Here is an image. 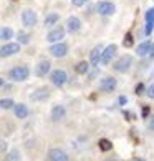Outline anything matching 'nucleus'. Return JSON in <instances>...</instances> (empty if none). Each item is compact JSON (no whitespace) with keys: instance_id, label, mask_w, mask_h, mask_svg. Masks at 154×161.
<instances>
[{"instance_id":"obj_1","label":"nucleus","mask_w":154,"mask_h":161,"mask_svg":"<svg viewBox=\"0 0 154 161\" xmlns=\"http://www.w3.org/2000/svg\"><path fill=\"white\" fill-rule=\"evenodd\" d=\"M28 76H30V70L27 65H17L8 71V78L12 81H25Z\"/></svg>"},{"instance_id":"obj_2","label":"nucleus","mask_w":154,"mask_h":161,"mask_svg":"<svg viewBox=\"0 0 154 161\" xmlns=\"http://www.w3.org/2000/svg\"><path fill=\"white\" fill-rule=\"evenodd\" d=\"M133 63H134V58H133V55H123V57H119L118 60L113 63V70L116 71V73H126V71L133 67Z\"/></svg>"},{"instance_id":"obj_3","label":"nucleus","mask_w":154,"mask_h":161,"mask_svg":"<svg viewBox=\"0 0 154 161\" xmlns=\"http://www.w3.org/2000/svg\"><path fill=\"white\" fill-rule=\"evenodd\" d=\"M118 52V45L116 43H109L108 47H104V48L101 50V57H99V63L103 65V67H106V65H109L111 62H113V58L116 55Z\"/></svg>"},{"instance_id":"obj_4","label":"nucleus","mask_w":154,"mask_h":161,"mask_svg":"<svg viewBox=\"0 0 154 161\" xmlns=\"http://www.w3.org/2000/svg\"><path fill=\"white\" fill-rule=\"evenodd\" d=\"M96 12L103 17H111L116 12V5L113 2H109V0H101L96 5Z\"/></svg>"},{"instance_id":"obj_5","label":"nucleus","mask_w":154,"mask_h":161,"mask_svg":"<svg viewBox=\"0 0 154 161\" xmlns=\"http://www.w3.org/2000/svg\"><path fill=\"white\" fill-rule=\"evenodd\" d=\"M50 81H51V85H55V86H58V88H61L65 83L68 81L66 71H65V70H53L51 73H50Z\"/></svg>"},{"instance_id":"obj_6","label":"nucleus","mask_w":154,"mask_h":161,"mask_svg":"<svg viewBox=\"0 0 154 161\" xmlns=\"http://www.w3.org/2000/svg\"><path fill=\"white\" fill-rule=\"evenodd\" d=\"M50 55L55 57V58H63L68 55V45L65 42H56V43H51L50 47Z\"/></svg>"},{"instance_id":"obj_7","label":"nucleus","mask_w":154,"mask_h":161,"mask_svg":"<svg viewBox=\"0 0 154 161\" xmlns=\"http://www.w3.org/2000/svg\"><path fill=\"white\" fill-rule=\"evenodd\" d=\"M20 52V43H15V42H8L3 47H0V58H8L13 57Z\"/></svg>"},{"instance_id":"obj_8","label":"nucleus","mask_w":154,"mask_h":161,"mask_svg":"<svg viewBox=\"0 0 154 161\" xmlns=\"http://www.w3.org/2000/svg\"><path fill=\"white\" fill-rule=\"evenodd\" d=\"M116 86H118V80L114 78V76H104V78L99 81V90L104 92V93L114 92Z\"/></svg>"},{"instance_id":"obj_9","label":"nucleus","mask_w":154,"mask_h":161,"mask_svg":"<svg viewBox=\"0 0 154 161\" xmlns=\"http://www.w3.org/2000/svg\"><path fill=\"white\" fill-rule=\"evenodd\" d=\"M37 22H38V17L32 8H27V10L22 12V23L25 27H35Z\"/></svg>"},{"instance_id":"obj_10","label":"nucleus","mask_w":154,"mask_h":161,"mask_svg":"<svg viewBox=\"0 0 154 161\" xmlns=\"http://www.w3.org/2000/svg\"><path fill=\"white\" fill-rule=\"evenodd\" d=\"M65 33H66V30H65L63 27H55V28H51V30L48 32V35H46V42H50V43L61 42L65 38Z\"/></svg>"},{"instance_id":"obj_11","label":"nucleus","mask_w":154,"mask_h":161,"mask_svg":"<svg viewBox=\"0 0 154 161\" xmlns=\"http://www.w3.org/2000/svg\"><path fill=\"white\" fill-rule=\"evenodd\" d=\"M50 70H51L50 60H40L37 63V67H35V75H37L38 78H43V76H46L50 73Z\"/></svg>"},{"instance_id":"obj_12","label":"nucleus","mask_w":154,"mask_h":161,"mask_svg":"<svg viewBox=\"0 0 154 161\" xmlns=\"http://www.w3.org/2000/svg\"><path fill=\"white\" fill-rule=\"evenodd\" d=\"M144 20H146L144 33H146V37H149V35L152 33V30H154V8H147L146 10Z\"/></svg>"},{"instance_id":"obj_13","label":"nucleus","mask_w":154,"mask_h":161,"mask_svg":"<svg viewBox=\"0 0 154 161\" xmlns=\"http://www.w3.org/2000/svg\"><path fill=\"white\" fill-rule=\"evenodd\" d=\"M50 88H46V86H43V88H38V90H35L32 95H30V100L32 101H45V100H48L50 98Z\"/></svg>"},{"instance_id":"obj_14","label":"nucleus","mask_w":154,"mask_h":161,"mask_svg":"<svg viewBox=\"0 0 154 161\" xmlns=\"http://www.w3.org/2000/svg\"><path fill=\"white\" fill-rule=\"evenodd\" d=\"M48 159L50 161H70L68 154L63 150H60V148H51L48 151Z\"/></svg>"},{"instance_id":"obj_15","label":"nucleus","mask_w":154,"mask_h":161,"mask_svg":"<svg viewBox=\"0 0 154 161\" xmlns=\"http://www.w3.org/2000/svg\"><path fill=\"white\" fill-rule=\"evenodd\" d=\"M81 30V20L78 19V17H68V20H66V32L70 33H76V32H80Z\"/></svg>"},{"instance_id":"obj_16","label":"nucleus","mask_w":154,"mask_h":161,"mask_svg":"<svg viewBox=\"0 0 154 161\" xmlns=\"http://www.w3.org/2000/svg\"><path fill=\"white\" fill-rule=\"evenodd\" d=\"M66 116V108L63 105H55L51 108V120L53 121H60Z\"/></svg>"},{"instance_id":"obj_17","label":"nucleus","mask_w":154,"mask_h":161,"mask_svg":"<svg viewBox=\"0 0 154 161\" xmlns=\"http://www.w3.org/2000/svg\"><path fill=\"white\" fill-rule=\"evenodd\" d=\"M151 43L152 42H149V40H144V42H141V43L136 47V55L138 57H147L149 55V50H151Z\"/></svg>"},{"instance_id":"obj_18","label":"nucleus","mask_w":154,"mask_h":161,"mask_svg":"<svg viewBox=\"0 0 154 161\" xmlns=\"http://www.w3.org/2000/svg\"><path fill=\"white\" fill-rule=\"evenodd\" d=\"M13 113L17 118H20V120H25L28 116V106L23 105V103H15L13 105Z\"/></svg>"},{"instance_id":"obj_19","label":"nucleus","mask_w":154,"mask_h":161,"mask_svg":"<svg viewBox=\"0 0 154 161\" xmlns=\"http://www.w3.org/2000/svg\"><path fill=\"white\" fill-rule=\"evenodd\" d=\"M101 50H103L101 45H96V47H94V48L91 50V53H90V65H93V67H98V65H99Z\"/></svg>"},{"instance_id":"obj_20","label":"nucleus","mask_w":154,"mask_h":161,"mask_svg":"<svg viewBox=\"0 0 154 161\" xmlns=\"http://www.w3.org/2000/svg\"><path fill=\"white\" fill-rule=\"evenodd\" d=\"M90 67H91L90 62L83 60V62H78V63L75 65V71H76L78 75H86L88 71H90Z\"/></svg>"},{"instance_id":"obj_21","label":"nucleus","mask_w":154,"mask_h":161,"mask_svg":"<svg viewBox=\"0 0 154 161\" xmlns=\"http://www.w3.org/2000/svg\"><path fill=\"white\" fill-rule=\"evenodd\" d=\"M30 33H27V32H19L17 33V43H20V45H28L30 43Z\"/></svg>"},{"instance_id":"obj_22","label":"nucleus","mask_w":154,"mask_h":161,"mask_svg":"<svg viewBox=\"0 0 154 161\" xmlns=\"http://www.w3.org/2000/svg\"><path fill=\"white\" fill-rule=\"evenodd\" d=\"M10 38H13V30H12L10 27H3V28H0V40L8 42Z\"/></svg>"},{"instance_id":"obj_23","label":"nucleus","mask_w":154,"mask_h":161,"mask_svg":"<svg viewBox=\"0 0 154 161\" xmlns=\"http://www.w3.org/2000/svg\"><path fill=\"white\" fill-rule=\"evenodd\" d=\"M58 20H60V15H58V14H48V15H46V19H45V27L56 25Z\"/></svg>"},{"instance_id":"obj_24","label":"nucleus","mask_w":154,"mask_h":161,"mask_svg":"<svg viewBox=\"0 0 154 161\" xmlns=\"http://www.w3.org/2000/svg\"><path fill=\"white\" fill-rule=\"evenodd\" d=\"M98 148L101 151H111L113 150V143H111L109 140H106V138H101L98 141Z\"/></svg>"},{"instance_id":"obj_25","label":"nucleus","mask_w":154,"mask_h":161,"mask_svg":"<svg viewBox=\"0 0 154 161\" xmlns=\"http://www.w3.org/2000/svg\"><path fill=\"white\" fill-rule=\"evenodd\" d=\"M134 45V37H133V33H126L124 35V38H123V47L124 48H131V47Z\"/></svg>"},{"instance_id":"obj_26","label":"nucleus","mask_w":154,"mask_h":161,"mask_svg":"<svg viewBox=\"0 0 154 161\" xmlns=\"http://www.w3.org/2000/svg\"><path fill=\"white\" fill-rule=\"evenodd\" d=\"M13 105H15V101L12 98H2L0 100V108L2 110H10V108H13Z\"/></svg>"},{"instance_id":"obj_27","label":"nucleus","mask_w":154,"mask_h":161,"mask_svg":"<svg viewBox=\"0 0 154 161\" xmlns=\"http://www.w3.org/2000/svg\"><path fill=\"white\" fill-rule=\"evenodd\" d=\"M144 92H146V85H144L143 81L138 83V85L134 86V93L138 95V97H141V95H144Z\"/></svg>"},{"instance_id":"obj_28","label":"nucleus","mask_w":154,"mask_h":161,"mask_svg":"<svg viewBox=\"0 0 154 161\" xmlns=\"http://www.w3.org/2000/svg\"><path fill=\"white\" fill-rule=\"evenodd\" d=\"M144 95H146V97L149 98V100H154V83H151V85H149V86L146 88Z\"/></svg>"},{"instance_id":"obj_29","label":"nucleus","mask_w":154,"mask_h":161,"mask_svg":"<svg viewBox=\"0 0 154 161\" xmlns=\"http://www.w3.org/2000/svg\"><path fill=\"white\" fill-rule=\"evenodd\" d=\"M90 0H72V5L73 7H76V8H80V7H83V5H86Z\"/></svg>"},{"instance_id":"obj_30","label":"nucleus","mask_w":154,"mask_h":161,"mask_svg":"<svg viewBox=\"0 0 154 161\" xmlns=\"http://www.w3.org/2000/svg\"><path fill=\"white\" fill-rule=\"evenodd\" d=\"M19 158H20V154H19V151H17V150L10 151V154H8V161H19Z\"/></svg>"},{"instance_id":"obj_31","label":"nucleus","mask_w":154,"mask_h":161,"mask_svg":"<svg viewBox=\"0 0 154 161\" xmlns=\"http://www.w3.org/2000/svg\"><path fill=\"white\" fill-rule=\"evenodd\" d=\"M123 115H124L126 120H136V115H134L133 111H123Z\"/></svg>"},{"instance_id":"obj_32","label":"nucleus","mask_w":154,"mask_h":161,"mask_svg":"<svg viewBox=\"0 0 154 161\" xmlns=\"http://www.w3.org/2000/svg\"><path fill=\"white\" fill-rule=\"evenodd\" d=\"M141 116H143V118H147V116H149V106H147V105L143 106V115H141Z\"/></svg>"},{"instance_id":"obj_33","label":"nucleus","mask_w":154,"mask_h":161,"mask_svg":"<svg viewBox=\"0 0 154 161\" xmlns=\"http://www.w3.org/2000/svg\"><path fill=\"white\" fill-rule=\"evenodd\" d=\"M118 101H119V105H126V103H128V98L124 97V95H121V97H119V100H118Z\"/></svg>"},{"instance_id":"obj_34","label":"nucleus","mask_w":154,"mask_h":161,"mask_svg":"<svg viewBox=\"0 0 154 161\" xmlns=\"http://www.w3.org/2000/svg\"><path fill=\"white\" fill-rule=\"evenodd\" d=\"M147 126H149V130H151V131H154V115L151 116V120H149V125H147Z\"/></svg>"},{"instance_id":"obj_35","label":"nucleus","mask_w":154,"mask_h":161,"mask_svg":"<svg viewBox=\"0 0 154 161\" xmlns=\"http://www.w3.org/2000/svg\"><path fill=\"white\" fill-rule=\"evenodd\" d=\"M7 150V143L5 141H0V151H5Z\"/></svg>"},{"instance_id":"obj_36","label":"nucleus","mask_w":154,"mask_h":161,"mask_svg":"<svg viewBox=\"0 0 154 161\" xmlns=\"http://www.w3.org/2000/svg\"><path fill=\"white\" fill-rule=\"evenodd\" d=\"M149 57L154 60V43H151V50H149Z\"/></svg>"},{"instance_id":"obj_37","label":"nucleus","mask_w":154,"mask_h":161,"mask_svg":"<svg viewBox=\"0 0 154 161\" xmlns=\"http://www.w3.org/2000/svg\"><path fill=\"white\" fill-rule=\"evenodd\" d=\"M133 161H146V159H144V158H134Z\"/></svg>"},{"instance_id":"obj_38","label":"nucleus","mask_w":154,"mask_h":161,"mask_svg":"<svg viewBox=\"0 0 154 161\" xmlns=\"http://www.w3.org/2000/svg\"><path fill=\"white\" fill-rule=\"evenodd\" d=\"M5 85V81H3V78H0V86H3Z\"/></svg>"}]
</instances>
